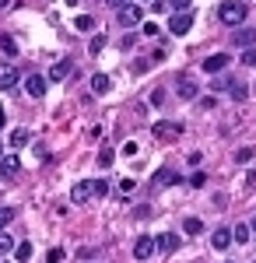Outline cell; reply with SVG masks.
Segmentation results:
<instances>
[{"label": "cell", "mask_w": 256, "mask_h": 263, "mask_svg": "<svg viewBox=\"0 0 256 263\" xmlns=\"http://www.w3.org/2000/svg\"><path fill=\"white\" fill-rule=\"evenodd\" d=\"M70 70H74V63H70V60H57V63H53V70H49V81H63Z\"/></svg>", "instance_id": "8fae6325"}, {"label": "cell", "mask_w": 256, "mask_h": 263, "mask_svg": "<svg viewBox=\"0 0 256 263\" xmlns=\"http://www.w3.org/2000/svg\"><path fill=\"white\" fill-rule=\"evenodd\" d=\"M0 7H7V0H0Z\"/></svg>", "instance_id": "74e56055"}, {"label": "cell", "mask_w": 256, "mask_h": 263, "mask_svg": "<svg viewBox=\"0 0 256 263\" xmlns=\"http://www.w3.org/2000/svg\"><path fill=\"white\" fill-rule=\"evenodd\" d=\"M109 88H113V81H109V74H95V78H92V91H95V95H105Z\"/></svg>", "instance_id": "2e32d148"}, {"label": "cell", "mask_w": 256, "mask_h": 263, "mask_svg": "<svg viewBox=\"0 0 256 263\" xmlns=\"http://www.w3.org/2000/svg\"><path fill=\"white\" fill-rule=\"evenodd\" d=\"M109 4H113V7H123V0H109Z\"/></svg>", "instance_id": "e575fe53"}, {"label": "cell", "mask_w": 256, "mask_h": 263, "mask_svg": "<svg viewBox=\"0 0 256 263\" xmlns=\"http://www.w3.org/2000/svg\"><path fill=\"white\" fill-rule=\"evenodd\" d=\"M179 249V235L176 232H161L155 239V253H176Z\"/></svg>", "instance_id": "52a82bcc"}, {"label": "cell", "mask_w": 256, "mask_h": 263, "mask_svg": "<svg viewBox=\"0 0 256 263\" xmlns=\"http://www.w3.org/2000/svg\"><path fill=\"white\" fill-rule=\"evenodd\" d=\"M242 63H246V67H256V49H246V53H242Z\"/></svg>", "instance_id": "4dcf8cb0"}, {"label": "cell", "mask_w": 256, "mask_h": 263, "mask_svg": "<svg viewBox=\"0 0 256 263\" xmlns=\"http://www.w3.org/2000/svg\"><path fill=\"white\" fill-rule=\"evenodd\" d=\"M4 263H11V260H4Z\"/></svg>", "instance_id": "f35d334b"}, {"label": "cell", "mask_w": 256, "mask_h": 263, "mask_svg": "<svg viewBox=\"0 0 256 263\" xmlns=\"http://www.w3.org/2000/svg\"><path fill=\"white\" fill-rule=\"evenodd\" d=\"M63 4H70V7H74V4H81V0H63Z\"/></svg>", "instance_id": "d590c367"}, {"label": "cell", "mask_w": 256, "mask_h": 263, "mask_svg": "<svg viewBox=\"0 0 256 263\" xmlns=\"http://www.w3.org/2000/svg\"><path fill=\"white\" fill-rule=\"evenodd\" d=\"M165 4H169V11H172V14H179V11H190V4H193V0H165Z\"/></svg>", "instance_id": "cb8c5ba5"}, {"label": "cell", "mask_w": 256, "mask_h": 263, "mask_svg": "<svg viewBox=\"0 0 256 263\" xmlns=\"http://www.w3.org/2000/svg\"><path fill=\"white\" fill-rule=\"evenodd\" d=\"M116 11H119V25H123V28H134V25H140V18H144V11H140L137 4H123Z\"/></svg>", "instance_id": "3957f363"}, {"label": "cell", "mask_w": 256, "mask_h": 263, "mask_svg": "<svg viewBox=\"0 0 256 263\" xmlns=\"http://www.w3.org/2000/svg\"><path fill=\"white\" fill-rule=\"evenodd\" d=\"M18 168H21V162L11 155V158H4V162H0V176H4V179H14V176H18Z\"/></svg>", "instance_id": "4fadbf2b"}, {"label": "cell", "mask_w": 256, "mask_h": 263, "mask_svg": "<svg viewBox=\"0 0 256 263\" xmlns=\"http://www.w3.org/2000/svg\"><path fill=\"white\" fill-rule=\"evenodd\" d=\"M46 260H49V263H60V260H63V249H49V253H46Z\"/></svg>", "instance_id": "1f68e13d"}, {"label": "cell", "mask_w": 256, "mask_h": 263, "mask_svg": "<svg viewBox=\"0 0 256 263\" xmlns=\"http://www.w3.org/2000/svg\"><path fill=\"white\" fill-rule=\"evenodd\" d=\"M14 260H18V263L32 260V242H18V246H14Z\"/></svg>", "instance_id": "ac0fdd59"}, {"label": "cell", "mask_w": 256, "mask_h": 263, "mask_svg": "<svg viewBox=\"0 0 256 263\" xmlns=\"http://www.w3.org/2000/svg\"><path fill=\"white\" fill-rule=\"evenodd\" d=\"M176 182H179L176 168H158L155 172V186H176Z\"/></svg>", "instance_id": "30bf717a"}, {"label": "cell", "mask_w": 256, "mask_h": 263, "mask_svg": "<svg viewBox=\"0 0 256 263\" xmlns=\"http://www.w3.org/2000/svg\"><path fill=\"white\" fill-rule=\"evenodd\" d=\"M249 235H253V232H249L246 224H235V232H232V239H235V242H246Z\"/></svg>", "instance_id": "4316f807"}, {"label": "cell", "mask_w": 256, "mask_h": 263, "mask_svg": "<svg viewBox=\"0 0 256 263\" xmlns=\"http://www.w3.org/2000/svg\"><path fill=\"white\" fill-rule=\"evenodd\" d=\"M232 42H235V46H246V49H249V46L256 42V28H239L235 35H232Z\"/></svg>", "instance_id": "7c38bea8"}, {"label": "cell", "mask_w": 256, "mask_h": 263, "mask_svg": "<svg viewBox=\"0 0 256 263\" xmlns=\"http://www.w3.org/2000/svg\"><path fill=\"white\" fill-rule=\"evenodd\" d=\"M102 46H105V35H95L92 39V53H102Z\"/></svg>", "instance_id": "d6a6232c"}, {"label": "cell", "mask_w": 256, "mask_h": 263, "mask_svg": "<svg viewBox=\"0 0 256 263\" xmlns=\"http://www.w3.org/2000/svg\"><path fill=\"white\" fill-rule=\"evenodd\" d=\"M217 18L225 21V25H242V21H246V4H242V0H225V4L217 7Z\"/></svg>", "instance_id": "6da1fadb"}, {"label": "cell", "mask_w": 256, "mask_h": 263, "mask_svg": "<svg viewBox=\"0 0 256 263\" xmlns=\"http://www.w3.org/2000/svg\"><path fill=\"white\" fill-rule=\"evenodd\" d=\"M92 193H95V197H105V193H109V182H105V179H95V182H92Z\"/></svg>", "instance_id": "83f0119b"}, {"label": "cell", "mask_w": 256, "mask_h": 263, "mask_svg": "<svg viewBox=\"0 0 256 263\" xmlns=\"http://www.w3.org/2000/svg\"><path fill=\"white\" fill-rule=\"evenodd\" d=\"M21 144H28V130H14L11 134V147H21Z\"/></svg>", "instance_id": "d4e9b609"}, {"label": "cell", "mask_w": 256, "mask_h": 263, "mask_svg": "<svg viewBox=\"0 0 256 263\" xmlns=\"http://www.w3.org/2000/svg\"><path fill=\"white\" fill-rule=\"evenodd\" d=\"M225 88L232 91V99H235V102H242V99H246V95H249V88H246V84H242V81H228V84H225Z\"/></svg>", "instance_id": "e0dca14e"}, {"label": "cell", "mask_w": 256, "mask_h": 263, "mask_svg": "<svg viewBox=\"0 0 256 263\" xmlns=\"http://www.w3.org/2000/svg\"><path fill=\"white\" fill-rule=\"evenodd\" d=\"M74 28H81V32H92V28H95V18H92V14H78Z\"/></svg>", "instance_id": "44dd1931"}, {"label": "cell", "mask_w": 256, "mask_h": 263, "mask_svg": "<svg viewBox=\"0 0 256 263\" xmlns=\"http://www.w3.org/2000/svg\"><path fill=\"white\" fill-rule=\"evenodd\" d=\"M193 28V11H179V14H172V21H169V32L172 35H186Z\"/></svg>", "instance_id": "277c9868"}, {"label": "cell", "mask_w": 256, "mask_h": 263, "mask_svg": "<svg viewBox=\"0 0 256 263\" xmlns=\"http://www.w3.org/2000/svg\"><path fill=\"white\" fill-rule=\"evenodd\" d=\"M228 63H232L228 53H214V57H207V60H204V74H221Z\"/></svg>", "instance_id": "5b68a950"}, {"label": "cell", "mask_w": 256, "mask_h": 263, "mask_svg": "<svg viewBox=\"0 0 256 263\" xmlns=\"http://www.w3.org/2000/svg\"><path fill=\"white\" fill-rule=\"evenodd\" d=\"M113 158H116V151H113V147H102V151H99V165H102V168H109Z\"/></svg>", "instance_id": "7402d4cb"}, {"label": "cell", "mask_w": 256, "mask_h": 263, "mask_svg": "<svg viewBox=\"0 0 256 263\" xmlns=\"http://www.w3.org/2000/svg\"><path fill=\"white\" fill-rule=\"evenodd\" d=\"M179 95H182V99H197V84L182 78V81H179Z\"/></svg>", "instance_id": "ffe728a7"}, {"label": "cell", "mask_w": 256, "mask_h": 263, "mask_svg": "<svg viewBox=\"0 0 256 263\" xmlns=\"http://www.w3.org/2000/svg\"><path fill=\"white\" fill-rule=\"evenodd\" d=\"M11 221H14V211H11V207H0V232H4Z\"/></svg>", "instance_id": "484cf974"}, {"label": "cell", "mask_w": 256, "mask_h": 263, "mask_svg": "<svg viewBox=\"0 0 256 263\" xmlns=\"http://www.w3.org/2000/svg\"><path fill=\"white\" fill-rule=\"evenodd\" d=\"M211 246H214V249H228V246H232V232H228V228H217L214 235H211Z\"/></svg>", "instance_id": "5bb4252c"}, {"label": "cell", "mask_w": 256, "mask_h": 263, "mask_svg": "<svg viewBox=\"0 0 256 263\" xmlns=\"http://www.w3.org/2000/svg\"><path fill=\"white\" fill-rule=\"evenodd\" d=\"M18 84V70L11 63H0V91H11Z\"/></svg>", "instance_id": "9c48e42d"}, {"label": "cell", "mask_w": 256, "mask_h": 263, "mask_svg": "<svg viewBox=\"0 0 256 263\" xmlns=\"http://www.w3.org/2000/svg\"><path fill=\"white\" fill-rule=\"evenodd\" d=\"M253 158V147H239L235 151V162H249Z\"/></svg>", "instance_id": "f546056e"}, {"label": "cell", "mask_w": 256, "mask_h": 263, "mask_svg": "<svg viewBox=\"0 0 256 263\" xmlns=\"http://www.w3.org/2000/svg\"><path fill=\"white\" fill-rule=\"evenodd\" d=\"M249 232H256V218H253V228H249Z\"/></svg>", "instance_id": "8d00e7d4"}, {"label": "cell", "mask_w": 256, "mask_h": 263, "mask_svg": "<svg viewBox=\"0 0 256 263\" xmlns=\"http://www.w3.org/2000/svg\"><path fill=\"white\" fill-rule=\"evenodd\" d=\"M11 249H14L11 235H4V232H0V256H4V253H11Z\"/></svg>", "instance_id": "f1b7e54d"}, {"label": "cell", "mask_w": 256, "mask_h": 263, "mask_svg": "<svg viewBox=\"0 0 256 263\" xmlns=\"http://www.w3.org/2000/svg\"><path fill=\"white\" fill-rule=\"evenodd\" d=\"M70 197H74V203H84V200H92V182H78V186L70 190Z\"/></svg>", "instance_id": "9a60e30c"}, {"label": "cell", "mask_w": 256, "mask_h": 263, "mask_svg": "<svg viewBox=\"0 0 256 263\" xmlns=\"http://www.w3.org/2000/svg\"><path fill=\"white\" fill-rule=\"evenodd\" d=\"M4 126H7V112L0 109V130H4Z\"/></svg>", "instance_id": "836d02e7"}, {"label": "cell", "mask_w": 256, "mask_h": 263, "mask_svg": "<svg viewBox=\"0 0 256 263\" xmlns=\"http://www.w3.org/2000/svg\"><path fill=\"white\" fill-rule=\"evenodd\" d=\"M46 78H42V74H28V78H25V91H28V95H32V99H42V95H46Z\"/></svg>", "instance_id": "8992f818"}, {"label": "cell", "mask_w": 256, "mask_h": 263, "mask_svg": "<svg viewBox=\"0 0 256 263\" xmlns=\"http://www.w3.org/2000/svg\"><path fill=\"white\" fill-rule=\"evenodd\" d=\"M134 256H137V260H148V256H155V239H151V235H140L137 242H134Z\"/></svg>", "instance_id": "ba28073f"}, {"label": "cell", "mask_w": 256, "mask_h": 263, "mask_svg": "<svg viewBox=\"0 0 256 263\" xmlns=\"http://www.w3.org/2000/svg\"><path fill=\"white\" fill-rule=\"evenodd\" d=\"M0 49H4L7 57H14V53H18V46H14V39H11V35H0Z\"/></svg>", "instance_id": "603a6c76"}, {"label": "cell", "mask_w": 256, "mask_h": 263, "mask_svg": "<svg viewBox=\"0 0 256 263\" xmlns=\"http://www.w3.org/2000/svg\"><path fill=\"white\" fill-rule=\"evenodd\" d=\"M179 134H182V123H176V120H158L151 126V137L155 141H176Z\"/></svg>", "instance_id": "7a4b0ae2"}, {"label": "cell", "mask_w": 256, "mask_h": 263, "mask_svg": "<svg viewBox=\"0 0 256 263\" xmlns=\"http://www.w3.org/2000/svg\"><path fill=\"white\" fill-rule=\"evenodd\" d=\"M182 232H186V235H200V232H204V221H200V218H186V221H182Z\"/></svg>", "instance_id": "d6986e66"}]
</instances>
